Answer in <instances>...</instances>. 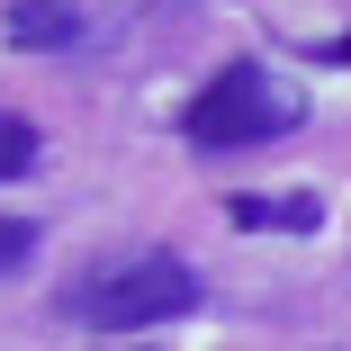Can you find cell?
Listing matches in <instances>:
<instances>
[{"label":"cell","mask_w":351,"mask_h":351,"mask_svg":"<svg viewBox=\"0 0 351 351\" xmlns=\"http://www.w3.org/2000/svg\"><path fill=\"white\" fill-rule=\"evenodd\" d=\"M226 217H234L243 234H315V226H324V198H306V189H298V198H234Z\"/></svg>","instance_id":"277c9868"},{"label":"cell","mask_w":351,"mask_h":351,"mask_svg":"<svg viewBox=\"0 0 351 351\" xmlns=\"http://www.w3.org/2000/svg\"><path fill=\"white\" fill-rule=\"evenodd\" d=\"M0 36L19 54H63V45H82V0H10Z\"/></svg>","instance_id":"3957f363"},{"label":"cell","mask_w":351,"mask_h":351,"mask_svg":"<svg viewBox=\"0 0 351 351\" xmlns=\"http://www.w3.org/2000/svg\"><path fill=\"white\" fill-rule=\"evenodd\" d=\"M27 162H36V126H27L19 108H0V180H19Z\"/></svg>","instance_id":"5b68a950"},{"label":"cell","mask_w":351,"mask_h":351,"mask_svg":"<svg viewBox=\"0 0 351 351\" xmlns=\"http://www.w3.org/2000/svg\"><path fill=\"white\" fill-rule=\"evenodd\" d=\"M306 126V99L270 73V63H226L217 82H207L189 108H180V135L198 154H243V145H279V135H298Z\"/></svg>","instance_id":"7a4b0ae2"},{"label":"cell","mask_w":351,"mask_h":351,"mask_svg":"<svg viewBox=\"0 0 351 351\" xmlns=\"http://www.w3.org/2000/svg\"><path fill=\"white\" fill-rule=\"evenodd\" d=\"M27 261H36V226H27V217H10V207H0V279H19Z\"/></svg>","instance_id":"8992f818"},{"label":"cell","mask_w":351,"mask_h":351,"mask_svg":"<svg viewBox=\"0 0 351 351\" xmlns=\"http://www.w3.org/2000/svg\"><path fill=\"white\" fill-rule=\"evenodd\" d=\"M198 270L180 261V252H108V261H90L73 289H63L54 306L73 315L82 333H154V324H180V315H198Z\"/></svg>","instance_id":"6da1fadb"}]
</instances>
